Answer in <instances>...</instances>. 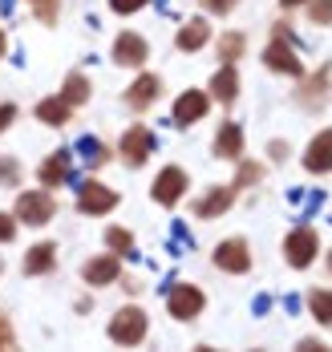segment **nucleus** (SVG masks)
Here are the masks:
<instances>
[{"mask_svg": "<svg viewBox=\"0 0 332 352\" xmlns=\"http://www.w3.org/2000/svg\"><path fill=\"white\" fill-rule=\"evenodd\" d=\"M215 150H219V158H239V154H243V130H239L235 122H227V126L219 130Z\"/></svg>", "mask_w": 332, "mask_h": 352, "instance_id": "13", "label": "nucleus"}, {"mask_svg": "<svg viewBox=\"0 0 332 352\" xmlns=\"http://www.w3.org/2000/svg\"><path fill=\"white\" fill-rule=\"evenodd\" d=\"M12 118H16V109H12V106H0V130H4Z\"/></svg>", "mask_w": 332, "mask_h": 352, "instance_id": "35", "label": "nucleus"}, {"mask_svg": "<svg viewBox=\"0 0 332 352\" xmlns=\"http://www.w3.org/2000/svg\"><path fill=\"white\" fill-rule=\"evenodd\" d=\"M304 166H308V170H316V175L332 170V130H324L320 138H312L308 154H304Z\"/></svg>", "mask_w": 332, "mask_h": 352, "instance_id": "9", "label": "nucleus"}, {"mask_svg": "<svg viewBox=\"0 0 332 352\" xmlns=\"http://www.w3.org/2000/svg\"><path fill=\"white\" fill-rule=\"evenodd\" d=\"M113 203H118V195H113L110 186H102V182H81L77 207L85 214H106V211H113Z\"/></svg>", "mask_w": 332, "mask_h": 352, "instance_id": "2", "label": "nucleus"}, {"mask_svg": "<svg viewBox=\"0 0 332 352\" xmlns=\"http://www.w3.org/2000/svg\"><path fill=\"white\" fill-rule=\"evenodd\" d=\"M154 94H158V77H138L130 89V106H146V102H154Z\"/></svg>", "mask_w": 332, "mask_h": 352, "instance_id": "20", "label": "nucleus"}, {"mask_svg": "<svg viewBox=\"0 0 332 352\" xmlns=\"http://www.w3.org/2000/svg\"><path fill=\"white\" fill-rule=\"evenodd\" d=\"M312 21H316V25H329L332 21V0H316V4H312Z\"/></svg>", "mask_w": 332, "mask_h": 352, "instance_id": "25", "label": "nucleus"}, {"mask_svg": "<svg viewBox=\"0 0 332 352\" xmlns=\"http://www.w3.org/2000/svg\"><path fill=\"white\" fill-rule=\"evenodd\" d=\"M203 113H207V98H203L199 89H190V94H183V98L175 102V122H183V126L186 122H199Z\"/></svg>", "mask_w": 332, "mask_h": 352, "instance_id": "11", "label": "nucleus"}, {"mask_svg": "<svg viewBox=\"0 0 332 352\" xmlns=\"http://www.w3.org/2000/svg\"><path fill=\"white\" fill-rule=\"evenodd\" d=\"M263 61H267L272 69H280V73H300V61H296V53L284 45V41H272L267 53H263Z\"/></svg>", "mask_w": 332, "mask_h": 352, "instance_id": "12", "label": "nucleus"}, {"mask_svg": "<svg viewBox=\"0 0 332 352\" xmlns=\"http://www.w3.org/2000/svg\"><path fill=\"white\" fill-rule=\"evenodd\" d=\"M0 57H4V36H0Z\"/></svg>", "mask_w": 332, "mask_h": 352, "instance_id": "36", "label": "nucleus"}, {"mask_svg": "<svg viewBox=\"0 0 332 352\" xmlns=\"http://www.w3.org/2000/svg\"><path fill=\"white\" fill-rule=\"evenodd\" d=\"M0 182H16V166L4 162V158H0Z\"/></svg>", "mask_w": 332, "mask_h": 352, "instance_id": "30", "label": "nucleus"}, {"mask_svg": "<svg viewBox=\"0 0 332 352\" xmlns=\"http://www.w3.org/2000/svg\"><path fill=\"white\" fill-rule=\"evenodd\" d=\"M231 199H235V195H231V186H219V190H211V195L199 203V214H203V219H211V214L227 211V207H231Z\"/></svg>", "mask_w": 332, "mask_h": 352, "instance_id": "16", "label": "nucleus"}, {"mask_svg": "<svg viewBox=\"0 0 332 352\" xmlns=\"http://www.w3.org/2000/svg\"><path fill=\"white\" fill-rule=\"evenodd\" d=\"M113 57H118L122 65H138V61H146V41L134 36V33H122L118 45H113Z\"/></svg>", "mask_w": 332, "mask_h": 352, "instance_id": "10", "label": "nucleus"}, {"mask_svg": "<svg viewBox=\"0 0 332 352\" xmlns=\"http://www.w3.org/2000/svg\"><path fill=\"white\" fill-rule=\"evenodd\" d=\"M4 239H12V219H8V214H0V243H4Z\"/></svg>", "mask_w": 332, "mask_h": 352, "instance_id": "31", "label": "nucleus"}, {"mask_svg": "<svg viewBox=\"0 0 332 352\" xmlns=\"http://www.w3.org/2000/svg\"><path fill=\"white\" fill-rule=\"evenodd\" d=\"M284 4H300V0H284Z\"/></svg>", "mask_w": 332, "mask_h": 352, "instance_id": "37", "label": "nucleus"}, {"mask_svg": "<svg viewBox=\"0 0 332 352\" xmlns=\"http://www.w3.org/2000/svg\"><path fill=\"white\" fill-rule=\"evenodd\" d=\"M150 150H154V138H150L142 126H138V130H130V134L122 138V154H126V162H130V166H142V162L150 158Z\"/></svg>", "mask_w": 332, "mask_h": 352, "instance_id": "8", "label": "nucleus"}, {"mask_svg": "<svg viewBox=\"0 0 332 352\" xmlns=\"http://www.w3.org/2000/svg\"><path fill=\"white\" fill-rule=\"evenodd\" d=\"M37 118L41 122H49V126H61V122L69 118V102H65V98H49V102H41L37 106Z\"/></svg>", "mask_w": 332, "mask_h": 352, "instance_id": "15", "label": "nucleus"}, {"mask_svg": "<svg viewBox=\"0 0 332 352\" xmlns=\"http://www.w3.org/2000/svg\"><path fill=\"white\" fill-rule=\"evenodd\" d=\"M65 175H69V154H53V158L41 166V182H45V186H57Z\"/></svg>", "mask_w": 332, "mask_h": 352, "instance_id": "17", "label": "nucleus"}, {"mask_svg": "<svg viewBox=\"0 0 332 352\" xmlns=\"http://www.w3.org/2000/svg\"><path fill=\"white\" fill-rule=\"evenodd\" d=\"M203 41H207V25L203 21H190L183 33H179V49H199Z\"/></svg>", "mask_w": 332, "mask_h": 352, "instance_id": "21", "label": "nucleus"}, {"mask_svg": "<svg viewBox=\"0 0 332 352\" xmlns=\"http://www.w3.org/2000/svg\"><path fill=\"white\" fill-rule=\"evenodd\" d=\"M211 89H215V98L219 102H231L235 98V89H239V77H235V69L227 65V69L215 73V81H211Z\"/></svg>", "mask_w": 332, "mask_h": 352, "instance_id": "19", "label": "nucleus"}, {"mask_svg": "<svg viewBox=\"0 0 332 352\" xmlns=\"http://www.w3.org/2000/svg\"><path fill=\"white\" fill-rule=\"evenodd\" d=\"M252 178H259V166H243V170H239V186L252 182Z\"/></svg>", "mask_w": 332, "mask_h": 352, "instance_id": "34", "label": "nucleus"}, {"mask_svg": "<svg viewBox=\"0 0 332 352\" xmlns=\"http://www.w3.org/2000/svg\"><path fill=\"white\" fill-rule=\"evenodd\" d=\"M239 49H243V36H223V45H219V53L223 57H227V61H231V57H235V53H239Z\"/></svg>", "mask_w": 332, "mask_h": 352, "instance_id": "26", "label": "nucleus"}, {"mask_svg": "<svg viewBox=\"0 0 332 352\" xmlns=\"http://www.w3.org/2000/svg\"><path fill=\"white\" fill-rule=\"evenodd\" d=\"M170 312L179 320H190L203 312V292L199 287H190V283H179L175 292H170Z\"/></svg>", "mask_w": 332, "mask_h": 352, "instance_id": "6", "label": "nucleus"}, {"mask_svg": "<svg viewBox=\"0 0 332 352\" xmlns=\"http://www.w3.org/2000/svg\"><path fill=\"white\" fill-rule=\"evenodd\" d=\"M16 214H21L29 227H41V223H49V219H53V199H49V195H41V190H29V195H21V199H16Z\"/></svg>", "mask_w": 332, "mask_h": 352, "instance_id": "3", "label": "nucleus"}, {"mask_svg": "<svg viewBox=\"0 0 332 352\" xmlns=\"http://www.w3.org/2000/svg\"><path fill=\"white\" fill-rule=\"evenodd\" d=\"M8 344H12V328L0 320V349H8Z\"/></svg>", "mask_w": 332, "mask_h": 352, "instance_id": "33", "label": "nucleus"}, {"mask_svg": "<svg viewBox=\"0 0 332 352\" xmlns=\"http://www.w3.org/2000/svg\"><path fill=\"white\" fill-rule=\"evenodd\" d=\"M61 98H65V102H69V106H77V102H85V98H89V85H85V77H69V81H65V94H61Z\"/></svg>", "mask_w": 332, "mask_h": 352, "instance_id": "23", "label": "nucleus"}, {"mask_svg": "<svg viewBox=\"0 0 332 352\" xmlns=\"http://www.w3.org/2000/svg\"><path fill=\"white\" fill-rule=\"evenodd\" d=\"M113 4V12H134V8H142L146 0H110Z\"/></svg>", "mask_w": 332, "mask_h": 352, "instance_id": "28", "label": "nucleus"}, {"mask_svg": "<svg viewBox=\"0 0 332 352\" xmlns=\"http://www.w3.org/2000/svg\"><path fill=\"white\" fill-rule=\"evenodd\" d=\"M85 280H89V283H110V280H118V259H113V255H106V259L85 263Z\"/></svg>", "mask_w": 332, "mask_h": 352, "instance_id": "14", "label": "nucleus"}, {"mask_svg": "<svg viewBox=\"0 0 332 352\" xmlns=\"http://www.w3.org/2000/svg\"><path fill=\"white\" fill-rule=\"evenodd\" d=\"M81 154H85V162H102L106 154H102V142L98 138H81V146H77Z\"/></svg>", "mask_w": 332, "mask_h": 352, "instance_id": "24", "label": "nucleus"}, {"mask_svg": "<svg viewBox=\"0 0 332 352\" xmlns=\"http://www.w3.org/2000/svg\"><path fill=\"white\" fill-rule=\"evenodd\" d=\"M106 239H110V247H118V251H130V235H126V231H118V227H113Z\"/></svg>", "mask_w": 332, "mask_h": 352, "instance_id": "27", "label": "nucleus"}, {"mask_svg": "<svg viewBox=\"0 0 332 352\" xmlns=\"http://www.w3.org/2000/svg\"><path fill=\"white\" fill-rule=\"evenodd\" d=\"M33 4H37V16H41V21H53V12H57V8H53V0H33Z\"/></svg>", "mask_w": 332, "mask_h": 352, "instance_id": "29", "label": "nucleus"}, {"mask_svg": "<svg viewBox=\"0 0 332 352\" xmlns=\"http://www.w3.org/2000/svg\"><path fill=\"white\" fill-rule=\"evenodd\" d=\"M110 336L118 344H138V340L146 336V316H142L138 308H122L110 324Z\"/></svg>", "mask_w": 332, "mask_h": 352, "instance_id": "1", "label": "nucleus"}, {"mask_svg": "<svg viewBox=\"0 0 332 352\" xmlns=\"http://www.w3.org/2000/svg\"><path fill=\"white\" fill-rule=\"evenodd\" d=\"M49 267H53V247L37 243L29 251V259H25V272H29V276H41V272H49Z\"/></svg>", "mask_w": 332, "mask_h": 352, "instance_id": "18", "label": "nucleus"}, {"mask_svg": "<svg viewBox=\"0 0 332 352\" xmlns=\"http://www.w3.org/2000/svg\"><path fill=\"white\" fill-rule=\"evenodd\" d=\"M284 251H288V263H292V267H308V263L316 259V235H312L308 227H300V231L288 235Z\"/></svg>", "mask_w": 332, "mask_h": 352, "instance_id": "4", "label": "nucleus"}, {"mask_svg": "<svg viewBox=\"0 0 332 352\" xmlns=\"http://www.w3.org/2000/svg\"><path fill=\"white\" fill-rule=\"evenodd\" d=\"M312 312H316L320 324L332 328V292H312Z\"/></svg>", "mask_w": 332, "mask_h": 352, "instance_id": "22", "label": "nucleus"}, {"mask_svg": "<svg viewBox=\"0 0 332 352\" xmlns=\"http://www.w3.org/2000/svg\"><path fill=\"white\" fill-rule=\"evenodd\" d=\"M203 4H207V8H211V12H227V8H231V4H235V0H203Z\"/></svg>", "mask_w": 332, "mask_h": 352, "instance_id": "32", "label": "nucleus"}, {"mask_svg": "<svg viewBox=\"0 0 332 352\" xmlns=\"http://www.w3.org/2000/svg\"><path fill=\"white\" fill-rule=\"evenodd\" d=\"M186 190V175L179 170V166H166L162 175H158V182H154V199L162 203V207H170V203H179V195Z\"/></svg>", "mask_w": 332, "mask_h": 352, "instance_id": "5", "label": "nucleus"}, {"mask_svg": "<svg viewBox=\"0 0 332 352\" xmlns=\"http://www.w3.org/2000/svg\"><path fill=\"white\" fill-rule=\"evenodd\" d=\"M215 263H219L223 272H247V267H252L247 243H243V239H227V243H219V251H215Z\"/></svg>", "mask_w": 332, "mask_h": 352, "instance_id": "7", "label": "nucleus"}, {"mask_svg": "<svg viewBox=\"0 0 332 352\" xmlns=\"http://www.w3.org/2000/svg\"><path fill=\"white\" fill-rule=\"evenodd\" d=\"M329 263H332V259H329Z\"/></svg>", "mask_w": 332, "mask_h": 352, "instance_id": "38", "label": "nucleus"}]
</instances>
